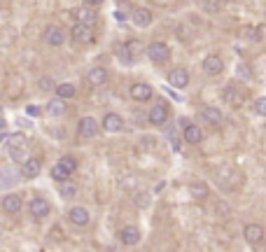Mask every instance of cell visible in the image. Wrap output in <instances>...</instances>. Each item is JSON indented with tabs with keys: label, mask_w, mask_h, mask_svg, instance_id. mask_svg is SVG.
I'll use <instances>...</instances> for the list:
<instances>
[{
	"label": "cell",
	"mask_w": 266,
	"mask_h": 252,
	"mask_svg": "<svg viewBox=\"0 0 266 252\" xmlns=\"http://www.w3.org/2000/svg\"><path fill=\"white\" fill-rule=\"evenodd\" d=\"M73 40L80 42V45H89L93 40V31L89 26H82V23H75L73 26Z\"/></svg>",
	"instance_id": "6"
},
{
	"label": "cell",
	"mask_w": 266,
	"mask_h": 252,
	"mask_svg": "<svg viewBox=\"0 0 266 252\" xmlns=\"http://www.w3.org/2000/svg\"><path fill=\"white\" fill-rule=\"evenodd\" d=\"M245 38L259 40V28H245Z\"/></svg>",
	"instance_id": "34"
},
{
	"label": "cell",
	"mask_w": 266,
	"mask_h": 252,
	"mask_svg": "<svg viewBox=\"0 0 266 252\" xmlns=\"http://www.w3.org/2000/svg\"><path fill=\"white\" fill-rule=\"evenodd\" d=\"M19 177H21V170H19V168H14V166L2 168V170H0V189H7V187H12Z\"/></svg>",
	"instance_id": "3"
},
{
	"label": "cell",
	"mask_w": 266,
	"mask_h": 252,
	"mask_svg": "<svg viewBox=\"0 0 266 252\" xmlns=\"http://www.w3.org/2000/svg\"><path fill=\"white\" fill-rule=\"evenodd\" d=\"M255 112L259 117H266V98H257L255 100Z\"/></svg>",
	"instance_id": "30"
},
{
	"label": "cell",
	"mask_w": 266,
	"mask_h": 252,
	"mask_svg": "<svg viewBox=\"0 0 266 252\" xmlns=\"http://www.w3.org/2000/svg\"><path fill=\"white\" fill-rule=\"evenodd\" d=\"M7 143H9V150H23L26 136L23 133H12V136H7Z\"/></svg>",
	"instance_id": "25"
},
{
	"label": "cell",
	"mask_w": 266,
	"mask_h": 252,
	"mask_svg": "<svg viewBox=\"0 0 266 252\" xmlns=\"http://www.w3.org/2000/svg\"><path fill=\"white\" fill-rule=\"evenodd\" d=\"M9 157H12L14 161H21V164H26V161H28L26 150H9Z\"/></svg>",
	"instance_id": "29"
},
{
	"label": "cell",
	"mask_w": 266,
	"mask_h": 252,
	"mask_svg": "<svg viewBox=\"0 0 266 252\" xmlns=\"http://www.w3.org/2000/svg\"><path fill=\"white\" fill-rule=\"evenodd\" d=\"M100 126H103V131H107V133H117V131H122L124 119L119 115H114V112H107V115L103 117Z\"/></svg>",
	"instance_id": "5"
},
{
	"label": "cell",
	"mask_w": 266,
	"mask_h": 252,
	"mask_svg": "<svg viewBox=\"0 0 266 252\" xmlns=\"http://www.w3.org/2000/svg\"><path fill=\"white\" fill-rule=\"evenodd\" d=\"M166 119H168L166 105H154L152 110H150V124H154V126H164Z\"/></svg>",
	"instance_id": "14"
},
{
	"label": "cell",
	"mask_w": 266,
	"mask_h": 252,
	"mask_svg": "<svg viewBox=\"0 0 266 252\" xmlns=\"http://www.w3.org/2000/svg\"><path fill=\"white\" fill-rule=\"evenodd\" d=\"M119 238H122L124 245H136V243H140V231H138L136 227H124V229L119 231Z\"/></svg>",
	"instance_id": "16"
},
{
	"label": "cell",
	"mask_w": 266,
	"mask_h": 252,
	"mask_svg": "<svg viewBox=\"0 0 266 252\" xmlns=\"http://www.w3.org/2000/svg\"><path fill=\"white\" fill-rule=\"evenodd\" d=\"M98 122L93 119V117H82L80 119V124H77V131H80V136L82 138H93L96 133H98Z\"/></svg>",
	"instance_id": "2"
},
{
	"label": "cell",
	"mask_w": 266,
	"mask_h": 252,
	"mask_svg": "<svg viewBox=\"0 0 266 252\" xmlns=\"http://www.w3.org/2000/svg\"><path fill=\"white\" fill-rule=\"evenodd\" d=\"M236 75L241 77V80H248V77H250V68H248L245 63H241V66H238V70H236Z\"/></svg>",
	"instance_id": "32"
},
{
	"label": "cell",
	"mask_w": 266,
	"mask_h": 252,
	"mask_svg": "<svg viewBox=\"0 0 266 252\" xmlns=\"http://www.w3.org/2000/svg\"><path fill=\"white\" fill-rule=\"evenodd\" d=\"M40 161L38 159H28L26 164H23L21 168V177H26V180H33V177H38L40 175Z\"/></svg>",
	"instance_id": "17"
},
{
	"label": "cell",
	"mask_w": 266,
	"mask_h": 252,
	"mask_svg": "<svg viewBox=\"0 0 266 252\" xmlns=\"http://www.w3.org/2000/svg\"><path fill=\"white\" fill-rule=\"evenodd\" d=\"M75 19H77V23H82V26H89V28H91L93 23H96V19H98V14L93 12L91 5H87V7L75 9Z\"/></svg>",
	"instance_id": "4"
},
{
	"label": "cell",
	"mask_w": 266,
	"mask_h": 252,
	"mask_svg": "<svg viewBox=\"0 0 266 252\" xmlns=\"http://www.w3.org/2000/svg\"><path fill=\"white\" fill-rule=\"evenodd\" d=\"M222 68H224V63H222L220 56L210 54V56H205L203 59V70L208 73V75H220Z\"/></svg>",
	"instance_id": "12"
},
{
	"label": "cell",
	"mask_w": 266,
	"mask_h": 252,
	"mask_svg": "<svg viewBox=\"0 0 266 252\" xmlns=\"http://www.w3.org/2000/svg\"><path fill=\"white\" fill-rule=\"evenodd\" d=\"M189 194H191V199H205V196H208V184H203V182L189 184Z\"/></svg>",
	"instance_id": "24"
},
{
	"label": "cell",
	"mask_w": 266,
	"mask_h": 252,
	"mask_svg": "<svg viewBox=\"0 0 266 252\" xmlns=\"http://www.w3.org/2000/svg\"><path fill=\"white\" fill-rule=\"evenodd\" d=\"M201 117H203L208 124H222V112L217 110V107H213V105L203 107V110H201Z\"/></svg>",
	"instance_id": "21"
},
{
	"label": "cell",
	"mask_w": 266,
	"mask_h": 252,
	"mask_svg": "<svg viewBox=\"0 0 266 252\" xmlns=\"http://www.w3.org/2000/svg\"><path fill=\"white\" fill-rule=\"evenodd\" d=\"M114 16H117V21H124V19H126V12H122V9H117V12H114Z\"/></svg>",
	"instance_id": "37"
},
{
	"label": "cell",
	"mask_w": 266,
	"mask_h": 252,
	"mask_svg": "<svg viewBox=\"0 0 266 252\" xmlns=\"http://www.w3.org/2000/svg\"><path fill=\"white\" fill-rule=\"evenodd\" d=\"M26 112H28L31 117H38L40 112H42V110H40V107H35V105H28V110H26Z\"/></svg>",
	"instance_id": "35"
},
{
	"label": "cell",
	"mask_w": 266,
	"mask_h": 252,
	"mask_svg": "<svg viewBox=\"0 0 266 252\" xmlns=\"http://www.w3.org/2000/svg\"><path fill=\"white\" fill-rule=\"evenodd\" d=\"M52 177H54V180H59V182L63 184V182H68V180H70V173H66V170L56 164V166H52Z\"/></svg>",
	"instance_id": "27"
},
{
	"label": "cell",
	"mask_w": 266,
	"mask_h": 252,
	"mask_svg": "<svg viewBox=\"0 0 266 252\" xmlns=\"http://www.w3.org/2000/svg\"><path fill=\"white\" fill-rule=\"evenodd\" d=\"M59 166H61L63 170H66V173H73V170L77 168V161L73 159V157H63V159L59 161Z\"/></svg>",
	"instance_id": "28"
},
{
	"label": "cell",
	"mask_w": 266,
	"mask_h": 252,
	"mask_svg": "<svg viewBox=\"0 0 266 252\" xmlns=\"http://www.w3.org/2000/svg\"><path fill=\"white\" fill-rule=\"evenodd\" d=\"M0 234H2V229H0Z\"/></svg>",
	"instance_id": "38"
},
{
	"label": "cell",
	"mask_w": 266,
	"mask_h": 252,
	"mask_svg": "<svg viewBox=\"0 0 266 252\" xmlns=\"http://www.w3.org/2000/svg\"><path fill=\"white\" fill-rule=\"evenodd\" d=\"M243 236L250 245H259L262 241H264V229H262L259 224H248V227L243 229Z\"/></svg>",
	"instance_id": "7"
},
{
	"label": "cell",
	"mask_w": 266,
	"mask_h": 252,
	"mask_svg": "<svg viewBox=\"0 0 266 252\" xmlns=\"http://www.w3.org/2000/svg\"><path fill=\"white\" fill-rule=\"evenodd\" d=\"M147 56H150V61L154 63H164L171 56V49H168L166 42H152V45H147Z\"/></svg>",
	"instance_id": "1"
},
{
	"label": "cell",
	"mask_w": 266,
	"mask_h": 252,
	"mask_svg": "<svg viewBox=\"0 0 266 252\" xmlns=\"http://www.w3.org/2000/svg\"><path fill=\"white\" fill-rule=\"evenodd\" d=\"M152 86L150 84H133L131 86V98L138 100V103H145V100L152 98Z\"/></svg>",
	"instance_id": "9"
},
{
	"label": "cell",
	"mask_w": 266,
	"mask_h": 252,
	"mask_svg": "<svg viewBox=\"0 0 266 252\" xmlns=\"http://www.w3.org/2000/svg\"><path fill=\"white\" fill-rule=\"evenodd\" d=\"M147 203H150V196H147V194H138L136 196V206L138 208H145Z\"/></svg>",
	"instance_id": "33"
},
{
	"label": "cell",
	"mask_w": 266,
	"mask_h": 252,
	"mask_svg": "<svg viewBox=\"0 0 266 252\" xmlns=\"http://www.w3.org/2000/svg\"><path fill=\"white\" fill-rule=\"evenodd\" d=\"M45 112H47L49 117H61L63 112H66V103H63L61 98L49 100V103H47V107H45Z\"/></svg>",
	"instance_id": "20"
},
{
	"label": "cell",
	"mask_w": 266,
	"mask_h": 252,
	"mask_svg": "<svg viewBox=\"0 0 266 252\" xmlns=\"http://www.w3.org/2000/svg\"><path fill=\"white\" fill-rule=\"evenodd\" d=\"M131 16H133V23H136V26H140V28H143V26H150V21H152V12H150L147 7L133 9V12H131Z\"/></svg>",
	"instance_id": "15"
},
{
	"label": "cell",
	"mask_w": 266,
	"mask_h": 252,
	"mask_svg": "<svg viewBox=\"0 0 266 252\" xmlns=\"http://www.w3.org/2000/svg\"><path fill=\"white\" fill-rule=\"evenodd\" d=\"M40 86H42V89H52L54 82H49V80H40ZM54 89H56V86H54Z\"/></svg>",
	"instance_id": "36"
},
{
	"label": "cell",
	"mask_w": 266,
	"mask_h": 252,
	"mask_svg": "<svg viewBox=\"0 0 266 252\" xmlns=\"http://www.w3.org/2000/svg\"><path fill=\"white\" fill-rule=\"evenodd\" d=\"M168 82H171V86H175V89H184L187 84H189V73L184 68H175L171 75H168Z\"/></svg>",
	"instance_id": "8"
},
{
	"label": "cell",
	"mask_w": 266,
	"mask_h": 252,
	"mask_svg": "<svg viewBox=\"0 0 266 252\" xmlns=\"http://www.w3.org/2000/svg\"><path fill=\"white\" fill-rule=\"evenodd\" d=\"M45 42L52 47H61L63 42H66V35H63L61 28H49V31L45 33Z\"/></svg>",
	"instance_id": "18"
},
{
	"label": "cell",
	"mask_w": 266,
	"mask_h": 252,
	"mask_svg": "<svg viewBox=\"0 0 266 252\" xmlns=\"http://www.w3.org/2000/svg\"><path fill=\"white\" fill-rule=\"evenodd\" d=\"M56 96H59V98H61V100H66V98H73V96H75V86H73V84H70V82H63V84H59V86H56Z\"/></svg>",
	"instance_id": "23"
},
{
	"label": "cell",
	"mask_w": 266,
	"mask_h": 252,
	"mask_svg": "<svg viewBox=\"0 0 266 252\" xmlns=\"http://www.w3.org/2000/svg\"><path fill=\"white\" fill-rule=\"evenodd\" d=\"M59 194H61L63 199H73V196L77 194V184L70 182V180H68V182H63L61 187H59Z\"/></svg>",
	"instance_id": "26"
},
{
	"label": "cell",
	"mask_w": 266,
	"mask_h": 252,
	"mask_svg": "<svg viewBox=\"0 0 266 252\" xmlns=\"http://www.w3.org/2000/svg\"><path fill=\"white\" fill-rule=\"evenodd\" d=\"M49 210H52V206H49V201H47V199H33L31 201V215L35 217V220L47 217V215H49Z\"/></svg>",
	"instance_id": "10"
},
{
	"label": "cell",
	"mask_w": 266,
	"mask_h": 252,
	"mask_svg": "<svg viewBox=\"0 0 266 252\" xmlns=\"http://www.w3.org/2000/svg\"><path fill=\"white\" fill-rule=\"evenodd\" d=\"M2 208H5V213L16 215V213H19V210L23 208L21 196H19V194H7V196L2 199Z\"/></svg>",
	"instance_id": "11"
},
{
	"label": "cell",
	"mask_w": 266,
	"mask_h": 252,
	"mask_svg": "<svg viewBox=\"0 0 266 252\" xmlns=\"http://www.w3.org/2000/svg\"><path fill=\"white\" fill-rule=\"evenodd\" d=\"M201 7H203L205 12H220L222 2H213V0H208V2H201Z\"/></svg>",
	"instance_id": "31"
},
{
	"label": "cell",
	"mask_w": 266,
	"mask_h": 252,
	"mask_svg": "<svg viewBox=\"0 0 266 252\" xmlns=\"http://www.w3.org/2000/svg\"><path fill=\"white\" fill-rule=\"evenodd\" d=\"M107 82V70L105 68H91L89 70V84L91 86H103Z\"/></svg>",
	"instance_id": "19"
},
{
	"label": "cell",
	"mask_w": 266,
	"mask_h": 252,
	"mask_svg": "<svg viewBox=\"0 0 266 252\" xmlns=\"http://www.w3.org/2000/svg\"><path fill=\"white\" fill-rule=\"evenodd\" d=\"M184 140H187V143H191V145H198V143L203 140V133H201V129H198V126L189 124V126L184 129Z\"/></svg>",
	"instance_id": "22"
},
{
	"label": "cell",
	"mask_w": 266,
	"mask_h": 252,
	"mask_svg": "<svg viewBox=\"0 0 266 252\" xmlns=\"http://www.w3.org/2000/svg\"><path fill=\"white\" fill-rule=\"evenodd\" d=\"M89 220H91V215H89L87 208H70V222H73V224H77V227H87Z\"/></svg>",
	"instance_id": "13"
}]
</instances>
